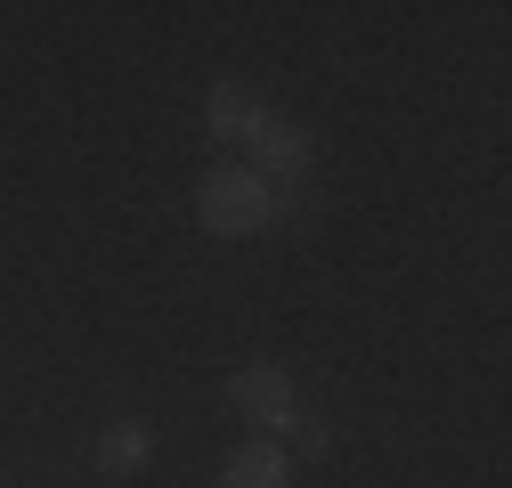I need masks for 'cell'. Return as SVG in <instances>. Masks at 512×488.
<instances>
[{"label": "cell", "instance_id": "6da1fadb", "mask_svg": "<svg viewBox=\"0 0 512 488\" xmlns=\"http://www.w3.org/2000/svg\"><path fill=\"white\" fill-rule=\"evenodd\" d=\"M196 212H204L212 236H261L285 204H277V188H269L252 163H212V171L196 179Z\"/></svg>", "mask_w": 512, "mask_h": 488}, {"label": "cell", "instance_id": "7a4b0ae2", "mask_svg": "<svg viewBox=\"0 0 512 488\" xmlns=\"http://www.w3.org/2000/svg\"><path fill=\"white\" fill-rule=\"evenodd\" d=\"M244 147H252V171H261L269 188H277V204L309 188V131H301V122H285V114H261Z\"/></svg>", "mask_w": 512, "mask_h": 488}, {"label": "cell", "instance_id": "3957f363", "mask_svg": "<svg viewBox=\"0 0 512 488\" xmlns=\"http://www.w3.org/2000/svg\"><path fill=\"white\" fill-rule=\"evenodd\" d=\"M228 407L244 415V423H261V432H285V423L301 415L293 407V375L277 358H244L236 375H228Z\"/></svg>", "mask_w": 512, "mask_h": 488}, {"label": "cell", "instance_id": "277c9868", "mask_svg": "<svg viewBox=\"0 0 512 488\" xmlns=\"http://www.w3.org/2000/svg\"><path fill=\"white\" fill-rule=\"evenodd\" d=\"M293 480V456L277 440H244L228 464H220V488H285Z\"/></svg>", "mask_w": 512, "mask_h": 488}, {"label": "cell", "instance_id": "5b68a950", "mask_svg": "<svg viewBox=\"0 0 512 488\" xmlns=\"http://www.w3.org/2000/svg\"><path fill=\"white\" fill-rule=\"evenodd\" d=\"M147 456H155V432H147L139 415H122V423L98 432V472H139Z\"/></svg>", "mask_w": 512, "mask_h": 488}, {"label": "cell", "instance_id": "8992f818", "mask_svg": "<svg viewBox=\"0 0 512 488\" xmlns=\"http://www.w3.org/2000/svg\"><path fill=\"white\" fill-rule=\"evenodd\" d=\"M269 106L261 98H252L244 82H220L212 90V106H204V122H212V139H252V122H261Z\"/></svg>", "mask_w": 512, "mask_h": 488}, {"label": "cell", "instance_id": "52a82bcc", "mask_svg": "<svg viewBox=\"0 0 512 488\" xmlns=\"http://www.w3.org/2000/svg\"><path fill=\"white\" fill-rule=\"evenodd\" d=\"M285 432H293V448H301V456H326V448H334V423H317V415H293Z\"/></svg>", "mask_w": 512, "mask_h": 488}]
</instances>
